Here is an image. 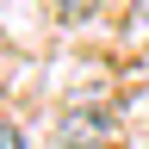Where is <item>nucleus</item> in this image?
<instances>
[{
	"instance_id": "f257e3e1",
	"label": "nucleus",
	"mask_w": 149,
	"mask_h": 149,
	"mask_svg": "<svg viewBox=\"0 0 149 149\" xmlns=\"http://www.w3.org/2000/svg\"><path fill=\"white\" fill-rule=\"evenodd\" d=\"M112 130H118V124H112L106 106H100V112H93V106H74L68 118L56 124V137H62L68 149H100V143H112Z\"/></svg>"
},
{
	"instance_id": "f03ea898",
	"label": "nucleus",
	"mask_w": 149,
	"mask_h": 149,
	"mask_svg": "<svg viewBox=\"0 0 149 149\" xmlns=\"http://www.w3.org/2000/svg\"><path fill=\"white\" fill-rule=\"evenodd\" d=\"M0 149H25V137H19V130L6 124V130H0Z\"/></svg>"
},
{
	"instance_id": "7ed1b4c3",
	"label": "nucleus",
	"mask_w": 149,
	"mask_h": 149,
	"mask_svg": "<svg viewBox=\"0 0 149 149\" xmlns=\"http://www.w3.org/2000/svg\"><path fill=\"white\" fill-rule=\"evenodd\" d=\"M62 13H87V6H100V0H56Z\"/></svg>"
},
{
	"instance_id": "20e7f679",
	"label": "nucleus",
	"mask_w": 149,
	"mask_h": 149,
	"mask_svg": "<svg viewBox=\"0 0 149 149\" xmlns=\"http://www.w3.org/2000/svg\"><path fill=\"white\" fill-rule=\"evenodd\" d=\"M143 25H149V0H143Z\"/></svg>"
}]
</instances>
